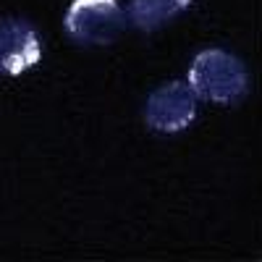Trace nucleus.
Segmentation results:
<instances>
[{
	"instance_id": "nucleus-1",
	"label": "nucleus",
	"mask_w": 262,
	"mask_h": 262,
	"mask_svg": "<svg viewBox=\"0 0 262 262\" xmlns=\"http://www.w3.org/2000/svg\"><path fill=\"white\" fill-rule=\"evenodd\" d=\"M191 92L202 100L231 105L242 100L249 90V76L244 63L226 50H202L191 60L189 81Z\"/></svg>"
},
{
	"instance_id": "nucleus-2",
	"label": "nucleus",
	"mask_w": 262,
	"mask_h": 262,
	"mask_svg": "<svg viewBox=\"0 0 262 262\" xmlns=\"http://www.w3.org/2000/svg\"><path fill=\"white\" fill-rule=\"evenodd\" d=\"M63 24L79 45H111L126 29V13L118 0H74Z\"/></svg>"
},
{
	"instance_id": "nucleus-3",
	"label": "nucleus",
	"mask_w": 262,
	"mask_h": 262,
	"mask_svg": "<svg viewBox=\"0 0 262 262\" xmlns=\"http://www.w3.org/2000/svg\"><path fill=\"white\" fill-rule=\"evenodd\" d=\"M196 116V95L184 81H168L147 97L144 121L152 131L176 134L184 131Z\"/></svg>"
},
{
	"instance_id": "nucleus-4",
	"label": "nucleus",
	"mask_w": 262,
	"mask_h": 262,
	"mask_svg": "<svg viewBox=\"0 0 262 262\" xmlns=\"http://www.w3.org/2000/svg\"><path fill=\"white\" fill-rule=\"evenodd\" d=\"M42 58L37 29L24 18H0V76H21Z\"/></svg>"
},
{
	"instance_id": "nucleus-5",
	"label": "nucleus",
	"mask_w": 262,
	"mask_h": 262,
	"mask_svg": "<svg viewBox=\"0 0 262 262\" xmlns=\"http://www.w3.org/2000/svg\"><path fill=\"white\" fill-rule=\"evenodd\" d=\"M189 3L191 0H131L126 21L142 32H152V29L168 24L181 11H186Z\"/></svg>"
}]
</instances>
